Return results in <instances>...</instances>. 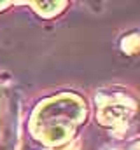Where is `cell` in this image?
<instances>
[]
</instances>
